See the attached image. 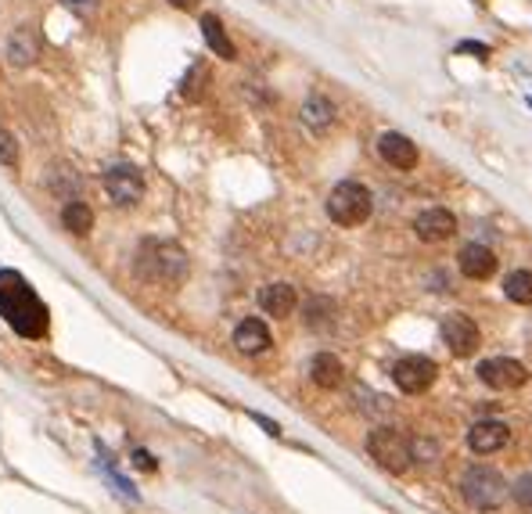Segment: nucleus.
I'll return each instance as SVG.
<instances>
[{"mask_svg": "<svg viewBox=\"0 0 532 514\" xmlns=\"http://www.w3.org/2000/svg\"><path fill=\"white\" fill-rule=\"evenodd\" d=\"M302 313H306V324H309V327H316V331H324V327H331V324H335V302H331V298H324V295L309 298Z\"/></svg>", "mask_w": 532, "mask_h": 514, "instance_id": "nucleus-23", "label": "nucleus"}, {"mask_svg": "<svg viewBox=\"0 0 532 514\" xmlns=\"http://www.w3.org/2000/svg\"><path fill=\"white\" fill-rule=\"evenodd\" d=\"M371 213H374V195L360 180H342L327 195V216L338 227H360V224L371 220Z\"/></svg>", "mask_w": 532, "mask_h": 514, "instance_id": "nucleus-4", "label": "nucleus"}, {"mask_svg": "<svg viewBox=\"0 0 532 514\" xmlns=\"http://www.w3.org/2000/svg\"><path fill=\"white\" fill-rule=\"evenodd\" d=\"M504 295L518 306H532V270H511L504 277Z\"/></svg>", "mask_w": 532, "mask_h": 514, "instance_id": "nucleus-22", "label": "nucleus"}, {"mask_svg": "<svg viewBox=\"0 0 532 514\" xmlns=\"http://www.w3.org/2000/svg\"><path fill=\"white\" fill-rule=\"evenodd\" d=\"M0 317L22 338H43L50 327L47 302L32 291V284L18 270H0Z\"/></svg>", "mask_w": 532, "mask_h": 514, "instance_id": "nucleus-1", "label": "nucleus"}, {"mask_svg": "<svg viewBox=\"0 0 532 514\" xmlns=\"http://www.w3.org/2000/svg\"><path fill=\"white\" fill-rule=\"evenodd\" d=\"M202 36H206V43H209V50L216 58H224V61L238 58V47L231 43V36H227V29H224V22L216 14H202Z\"/></svg>", "mask_w": 532, "mask_h": 514, "instance_id": "nucleus-18", "label": "nucleus"}, {"mask_svg": "<svg viewBox=\"0 0 532 514\" xmlns=\"http://www.w3.org/2000/svg\"><path fill=\"white\" fill-rule=\"evenodd\" d=\"M414 234L425 245H443L457 234V216L450 209H425L414 216Z\"/></svg>", "mask_w": 532, "mask_h": 514, "instance_id": "nucleus-9", "label": "nucleus"}, {"mask_svg": "<svg viewBox=\"0 0 532 514\" xmlns=\"http://www.w3.org/2000/svg\"><path fill=\"white\" fill-rule=\"evenodd\" d=\"M40 58V32L36 25H18L11 36H7V61L14 69H25Z\"/></svg>", "mask_w": 532, "mask_h": 514, "instance_id": "nucleus-14", "label": "nucleus"}, {"mask_svg": "<svg viewBox=\"0 0 532 514\" xmlns=\"http://www.w3.org/2000/svg\"><path fill=\"white\" fill-rule=\"evenodd\" d=\"M133 468H141V472H155L159 464H155V457H151L148 450H133Z\"/></svg>", "mask_w": 532, "mask_h": 514, "instance_id": "nucleus-26", "label": "nucleus"}, {"mask_svg": "<svg viewBox=\"0 0 532 514\" xmlns=\"http://www.w3.org/2000/svg\"><path fill=\"white\" fill-rule=\"evenodd\" d=\"M367 454L378 468H385L389 475H403L410 472L414 464V450H410V439L396 428H374L367 436Z\"/></svg>", "mask_w": 532, "mask_h": 514, "instance_id": "nucleus-5", "label": "nucleus"}, {"mask_svg": "<svg viewBox=\"0 0 532 514\" xmlns=\"http://www.w3.org/2000/svg\"><path fill=\"white\" fill-rule=\"evenodd\" d=\"M97 454H101V461H97V464H101V472H105L108 486H112V490H115L119 497H126L130 504H137V500H141L137 486H133V482H130V479H126V475H123L119 468H112V461H108V454H105V446H101V443H97Z\"/></svg>", "mask_w": 532, "mask_h": 514, "instance_id": "nucleus-21", "label": "nucleus"}, {"mask_svg": "<svg viewBox=\"0 0 532 514\" xmlns=\"http://www.w3.org/2000/svg\"><path fill=\"white\" fill-rule=\"evenodd\" d=\"M378 155L392 166V170H403V173H410V170H417V144L407 137V133H396V130H389V133H381L378 137Z\"/></svg>", "mask_w": 532, "mask_h": 514, "instance_id": "nucleus-11", "label": "nucleus"}, {"mask_svg": "<svg viewBox=\"0 0 532 514\" xmlns=\"http://www.w3.org/2000/svg\"><path fill=\"white\" fill-rule=\"evenodd\" d=\"M475 374L482 378V385H490V389H497V392L522 389V385L529 381V367H526L522 360H515V356H490V360L479 363Z\"/></svg>", "mask_w": 532, "mask_h": 514, "instance_id": "nucleus-8", "label": "nucleus"}, {"mask_svg": "<svg viewBox=\"0 0 532 514\" xmlns=\"http://www.w3.org/2000/svg\"><path fill=\"white\" fill-rule=\"evenodd\" d=\"M461 493H464V504H468L472 511H497V508H504V500L511 497V486H508V479H504L497 468L475 464V468L464 472Z\"/></svg>", "mask_w": 532, "mask_h": 514, "instance_id": "nucleus-3", "label": "nucleus"}, {"mask_svg": "<svg viewBox=\"0 0 532 514\" xmlns=\"http://www.w3.org/2000/svg\"><path fill=\"white\" fill-rule=\"evenodd\" d=\"M309 378H313V385H320V389H338L342 378H345V367H342V360H338L335 353H316V356L309 360Z\"/></svg>", "mask_w": 532, "mask_h": 514, "instance_id": "nucleus-17", "label": "nucleus"}, {"mask_svg": "<svg viewBox=\"0 0 532 514\" xmlns=\"http://www.w3.org/2000/svg\"><path fill=\"white\" fill-rule=\"evenodd\" d=\"M508 443H511V428H508L504 421H475V425L468 428V446H472V454H479V457H490V454L504 450Z\"/></svg>", "mask_w": 532, "mask_h": 514, "instance_id": "nucleus-12", "label": "nucleus"}, {"mask_svg": "<svg viewBox=\"0 0 532 514\" xmlns=\"http://www.w3.org/2000/svg\"><path fill=\"white\" fill-rule=\"evenodd\" d=\"M270 327H266L260 317H245L238 327H234V345H238V353H245V356H260L270 349Z\"/></svg>", "mask_w": 532, "mask_h": 514, "instance_id": "nucleus-15", "label": "nucleus"}, {"mask_svg": "<svg viewBox=\"0 0 532 514\" xmlns=\"http://www.w3.org/2000/svg\"><path fill=\"white\" fill-rule=\"evenodd\" d=\"M170 4H173V7H180V11H188V7L195 4V0H170Z\"/></svg>", "mask_w": 532, "mask_h": 514, "instance_id": "nucleus-29", "label": "nucleus"}, {"mask_svg": "<svg viewBox=\"0 0 532 514\" xmlns=\"http://www.w3.org/2000/svg\"><path fill=\"white\" fill-rule=\"evenodd\" d=\"M252 421H256L260 428H266V436H280V425L270 421V418H263V414H252Z\"/></svg>", "mask_w": 532, "mask_h": 514, "instance_id": "nucleus-27", "label": "nucleus"}, {"mask_svg": "<svg viewBox=\"0 0 532 514\" xmlns=\"http://www.w3.org/2000/svg\"><path fill=\"white\" fill-rule=\"evenodd\" d=\"M457 266H461V273H464L468 280H490V277L497 273L500 259H497L493 249H486V245L472 242V245H464V249L457 252Z\"/></svg>", "mask_w": 532, "mask_h": 514, "instance_id": "nucleus-13", "label": "nucleus"}, {"mask_svg": "<svg viewBox=\"0 0 532 514\" xmlns=\"http://www.w3.org/2000/svg\"><path fill=\"white\" fill-rule=\"evenodd\" d=\"M436 374H439V367H436L428 356H417V353L399 356V360L392 363V381H396V389L407 392V396H421L425 389H432Z\"/></svg>", "mask_w": 532, "mask_h": 514, "instance_id": "nucleus-6", "label": "nucleus"}, {"mask_svg": "<svg viewBox=\"0 0 532 514\" xmlns=\"http://www.w3.org/2000/svg\"><path fill=\"white\" fill-rule=\"evenodd\" d=\"M61 224H65L69 234L83 238V234H90V227H94V213H90L87 202L72 198V202H65V209H61Z\"/></svg>", "mask_w": 532, "mask_h": 514, "instance_id": "nucleus-20", "label": "nucleus"}, {"mask_svg": "<svg viewBox=\"0 0 532 514\" xmlns=\"http://www.w3.org/2000/svg\"><path fill=\"white\" fill-rule=\"evenodd\" d=\"M105 191H108V198H112L115 206L133 209V206L144 198V177H141V170L130 166V162L108 166V170H105Z\"/></svg>", "mask_w": 532, "mask_h": 514, "instance_id": "nucleus-7", "label": "nucleus"}, {"mask_svg": "<svg viewBox=\"0 0 532 514\" xmlns=\"http://www.w3.org/2000/svg\"><path fill=\"white\" fill-rule=\"evenodd\" d=\"M188 252L170 242V238H144L137 245V256H133V273L137 280L144 284H159V288H177L188 280Z\"/></svg>", "mask_w": 532, "mask_h": 514, "instance_id": "nucleus-2", "label": "nucleus"}, {"mask_svg": "<svg viewBox=\"0 0 532 514\" xmlns=\"http://www.w3.org/2000/svg\"><path fill=\"white\" fill-rule=\"evenodd\" d=\"M0 166L18 170V141L7 130H0Z\"/></svg>", "mask_w": 532, "mask_h": 514, "instance_id": "nucleus-25", "label": "nucleus"}, {"mask_svg": "<svg viewBox=\"0 0 532 514\" xmlns=\"http://www.w3.org/2000/svg\"><path fill=\"white\" fill-rule=\"evenodd\" d=\"M511 500L522 514H532V472H526L515 486H511Z\"/></svg>", "mask_w": 532, "mask_h": 514, "instance_id": "nucleus-24", "label": "nucleus"}, {"mask_svg": "<svg viewBox=\"0 0 532 514\" xmlns=\"http://www.w3.org/2000/svg\"><path fill=\"white\" fill-rule=\"evenodd\" d=\"M65 4H69V7H76V11H90L97 0H65Z\"/></svg>", "mask_w": 532, "mask_h": 514, "instance_id": "nucleus-28", "label": "nucleus"}, {"mask_svg": "<svg viewBox=\"0 0 532 514\" xmlns=\"http://www.w3.org/2000/svg\"><path fill=\"white\" fill-rule=\"evenodd\" d=\"M443 342H446V349H450L454 356H472V353L479 349L482 335H479V327H475L472 317L450 313V317L443 320Z\"/></svg>", "mask_w": 532, "mask_h": 514, "instance_id": "nucleus-10", "label": "nucleus"}, {"mask_svg": "<svg viewBox=\"0 0 532 514\" xmlns=\"http://www.w3.org/2000/svg\"><path fill=\"white\" fill-rule=\"evenodd\" d=\"M295 306H298V291L291 284L277 280V284L260 288V309H263L266 317H291Z\"/></svg>", "mask_w": 532, "mask_h": 514, "instance_id": "nucleus-16", "label": "nucleus"}, {"mask_svg": "<svg viewBox=\"0 0 532 514\" xmlns=\"http://www.w3.org/2000/svg\"><path fill=\"white\" fill-rule=\"evenodd\" d=\"M302 123H306L309 130H327V126L335 123V105H331L324 94L306 97V105H302Z\"/></svg>", "mask_w": 532, "mask_h": 514, "instance_id": "nucleus-19", "label": "nucleus"}]
</instances>
